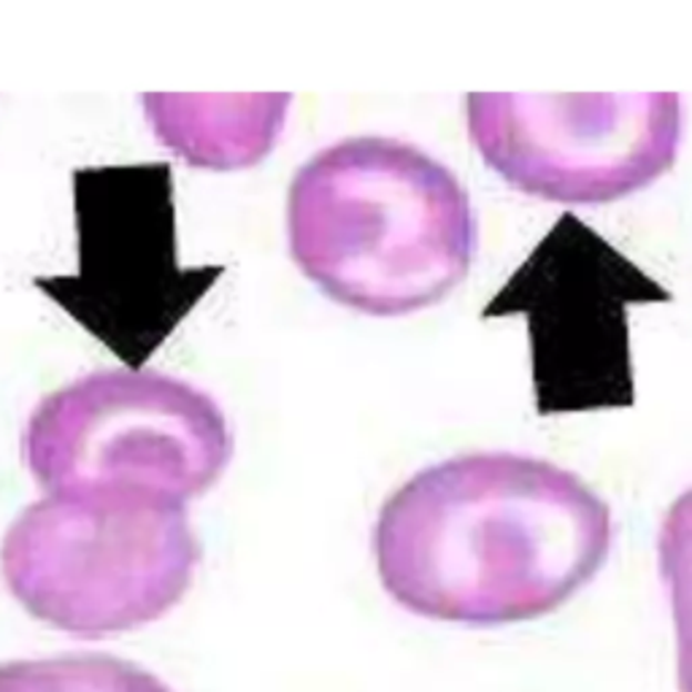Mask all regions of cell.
Segmentation results:
<instances>
[{
  "instance_id": "obj_8",
  "label": "cell",
  "mask_w": 692,
  "mask_h": 692,
  "mask_svg": "<svg viewBox=\"0 0 692 692\" xmlns=\"http://www.w3.org/2000/svg\"><path fill=\"white\" fill-rule=\"evenodd\" d=\"M141 103L160 144L184 163L236 171L274 150L293 95H144Z\"/></svg>"
},
{
  "instance_id": "obj_10",
  "label": "cell",
  "mask_w": 692,
  "mask_h": 692,
  "mask_svg": "<svg viewBox=\"0 0 692 692\" xmlns=\"http://www.w3.org/2000/svg\"><path fill=\"white\" fill-rule=\"evenodd\" d=\"M658 554L676 628L679 692H692V490L671 503L660 528Z\"/></svg>"
},
{
  "instance_id": "obj_5",
  "label": "cell",
  "mask_w": 692,
  "mask_h": 692,
  "mask_svg": "<svg viewBox=\"0 0 692 692\" xmlns=\"http://www.w3.org/2000/svg\"><path fill=\"white\" fill-rule=\"evenodd\" d=\"M71 187L77 271L35 287L128 368H144L225 268L179 257L171 163L86 165Z\"/></svg>"
},
{
  "instance_id": "obj_2",
  "label": "cell",
  "mask_w": 692,
  "mask_h": 692,
  "mask_svg": "<svg viewBox=\"0 0 692 692\" xmlns=\"http://www.w3.org/2000/svg\"><path fill=\"white\" fill-rule=\"evenodd\" d=\"M295 265L330 301L404 317L466 282L479 231L468 190L419 146L357 135L301 165L287 193Z\"/></svg>"
},
{
  "instance_id": "obj_7",
  "label": "cell",
  "mask_w": 692,
  "mask_h": 692,
  "mask_svg": "<svg viewBox=\"0 0 692 692\" xmlns=\"http://www.w3.org/2000/svg\"><path fill=\"white\" fill-rule=\"evenodd\" d=\"M466 122L479 157L517 193L598 206L671 171L684 109L679 92H471Z\"/></svg>"
},
{
  "instance_id": "obj_9",
  "label": "cell",
  "mask_w": 692,
  "mask_h": 692,
  "mask_svg": "<svg viewBox=\"0 0 692 692\" xmlns=\"http://www.w3.org/2000/svg\"><path fill=\"white\" fill-rule=\"evenodd\" d=\"M0 692H171L152 671L109 654H68L0 665Z\"/></svg>"
},
{
  "instance_id": "obj_3",
  "label": "cell",
  "mask_w": 692,
  "mask_h": 692,
  "mask_svg": "<svg viewBox=\"0 0 692 692\" xmlns=\"http://www.w3.org/2000/svg\"><path fill=\"white\" fill-rule=\"evenodd\" d=\"M201 562L187 509L125 492H49L11 522L0 571L47 625L106 639L160 620Z\"/></svg>"
},
{
  "instance_id": "obj_6",
  "label": "cell",
  "mask_w": 692,
  "mask_h": 692,
  "mask_svg": "<svg viewBox=\"0 0 692 692\" xmlns=\"http://www.w3.org/2000/svg\"><path fill=\"white\" fill-rule=\"evenodd\" d=\"M665 301L663 284L562 212L481 314L525 317L536 409L549 417L633 406L628 312Z\"/></svg>"
},
{
  "instance_id": "obj_4",
  "label": "cell",
  "mask_w": 692,
  "mask_h": 692,
  "mask_svg": "<svg viewBox=\"0 0 692 692\" xmlns=\"http://www.w3.org/2000/svg\"><path fill=\"white\" fill-rule=\"evenodd\" d=\"M22 452L47 492H125L187 506L227 468L233 436L208 393L125 366L79 376L39 400Z\"/></svg>"
},
{
  "instance_id": "obj_1",
  "label": "cell",
  "mask_w": 692,
  "mask_h": 692,
  "mask_svg": "<svg viewBox=\"0 0 692 692\" xmlns=\"http://www.w3.org/2000/svg\"><path fill=\"white\" fill-rule=\"evenodd\" d=\"M611 509L539 457L479 452L414 474L385 500L374 547L381 587L417 617L496 628L539 620L596 579Z\"/></svg>"
}]
</instances>
